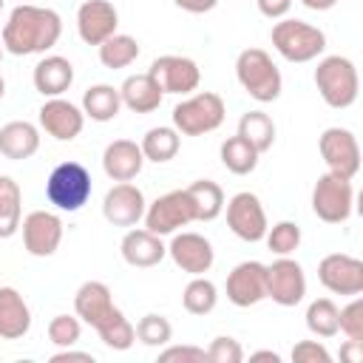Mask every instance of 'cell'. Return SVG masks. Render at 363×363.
Returning a JSON list of instances; mask_svg holds the SVG:
<instances>
[{
	"label": "cell",
	"instance_id": "7402d4cb",
	"mask_svg": "<svg viewBox=\"0 0 363 363\" xmlns=\"http://www.w3.org/2000/svg\"><path fill=\"white\" fill-rule=\"evenodd\" d=\"M145 156L133 139H113L102 150V170L111 182H133L142 173Z\"/></svg>",
	"mask_w": 363,
	"mask_h": 363
},
{
	"label": "cell",
	"instance_id": "9a60e30c",
	"mask_svg": "<svg viewBox=\"0 0 363 363\" xmlns=\"http://www.w3.org/2000/svg\"><path fill=\"white\" fill-rule=\"evenodd\" d=\"M318 281L332 295H360L363 292V261L346 252H329L318 261Z\"/></svg>",
	"mask_w": 363,
	"mask_h": 363
},
{
	"label": "cell",
	"instance_id": "277c9868",
	"mask_svg": "<svg viewBox=\"0 0 363 363\" xmlns=\"http://www.w3.org/2000/svg\"><path fill=\"white\" fill-rule=\"evenodd\" d=\"M235 79L255 102H275L284 91V77L264 48H244L235 57Z\"/></svg>",
	"mask_w": 363,
	"mask_h": 363
},
{
	"label": "cell",
	"instance_id": "4316f807",
	"mask_svg": "<svg viewBox=\"0 0 363 363\" xmlns=\"http://www.w3.org/2000/svg\"><path fill=\"white\" fill-rule=\"evenodd\" d=\"M82 113L91 119V122H111L119 116L122 111V96H119V88L108 85V82H96L91 85L85 94H82Z\"/></svg>",
	"mask_w": 363,
	"mask_h": 363
},
{
	"label": "cell",
	"instance_id": "f907efd6",
	"mask_svg": "<svg viewBox=\"0 0 363 363\" xmlns=\"http://www.w3.org/2000/svg\"><path fill=\"white\" fill-rule=\"evenodd\" d=\"M3 51H6V48H3V43H0V60H3Z\"/></svg>",
	"mask_w": 363,
	"mask_h": 363
},
{
	"label": "cell",
	"instance_id": "52a82bcc",
	"mask_svg": "<svg viewBox=\"0 0 363 363\" xmlns=\"http://www.w3.org/2000/svg\"><path fill=\"white\" fill-rule=\"evenodd\" d=\"M91 193H94V179L88 173V167L79 162H71V159L60 162L45 179V199L62 213L82 210L88 204Z\"/></svg>",
	"mask_w": 363,
	"mask_h": 363
},
{
	"label": "cell",
	"instance_id": "6da1fadb",
	"mask_svg": "<svg viewBox=\"0 0 363 363\" xmlns=\"http://www.w3.org/2000/svg\"><path fill=\"white\" fill-rule=\"evenodd\" d=\"M74 312L79 320L96 329L99 340L113 352H128L136 343V329L125 312L113 303L111 286L102 281H85L74 292Z\"/></svg>",
	"mask_w": 363,
	"mask_h": 363
},
{
	"label": "cell",
	"instance_id": "484cf974",
	"mask_svg": "<svg viewBox=\"0 0 363 363\" xmlns=\"http://www.w3.org/2000/svg\"><path fill=\"white\" fill-rule=\"evenodd\" d=\"M119 96L122 105L130 108L133 113H153L162 105V88L156 85V79L145 71V74H130L122 85H119Z\"/></svg>",
	"mask_w": 363,
	"mask_h": 363
},
{
	"label": "cell",
	"instance_id": "e575fe53",
	"mask_svg": "<svg viewBox=\"0 0 363 363\" xmlns=\"http://www.w3.org/2000/svg\"><path fill=\"white\" fill-rule=\"evenodd\" d=\"M337 303L332 298H315L309 306H306V329L315 335V337H335L340 332V323H337Z\"/></svg>",
	"mask_w": 363,
	"mask_h": 363
},
{
	"label": "cell",
	"instance_id": "b9f144b4",
	"mask_svg": "<svg viewBox=\"0 0 363 363\" xmlns=\"http://www.w3.org/2000/svg\"><path fill=\"white\" fill-rule=\"evenodd\" d=\"M207 360V349L201 346H167L159 352V363H204Z\"/></svg>",
	"mask_w": 363,
	"mask_h": 363
},
{
	"label": "cell",
	"instance_id": "8fae6325",
	"mask_svg": "<svg viewBox=\"0 0 363 363\" xmlns=\"http://www.w3.org/2000/svg\"><path fill=\"white\" fill-rule=\"evenodd\" d=\"M224 207H227V227L233 235H238L247 244L264 241L269 221H267V210L255 193L241 190L230 201H224Z\"/></svg>",
	"mask_w": 363,
	"mask_h": 363
},
{
	"label": "cell",
	"instance_id": "44dd1931",
	"mask_svg": "<svg viewBox=\"0 0 363 363\" xmlns=\"http://www.w3.org/2000/svg\"><path fill=\"white\" fill-rule=\"evenodd\" d=\"M119 252H122L128 267L147 269V267H156L164 261L167 244L162 241V235H156L145 227H130L119 241Z\"/></svg>",
	"mask_w": 363,
	"mask_h": 363
},
{
	"label": "cell",
	"instance_id": "ffe728a7",
	"mask_svg": "<svg viewBox=\"0 0 363 363\" xmlns=\"http://www.w3.org/2000/svg\"><path fill=\"white\" fill-rule=\"evenodd\" d=\"M119 11L111 0H85L77 9V34L85 45H102L116 34Z\"/></svg>",
	"mask_w": 363,
	"mask_h": 363
},
{
	"label": "cell",
	"instance_id": "60d3db41",
	"mask_svg": "<svg viewBox=\"0 0 363 363\" xmlns=\"http://www.w3.org/2000/svg\"><path fill=\"white\" fill-rule=\"evenodd\" d=\"M289 357L295 363H332V354L320 340H298Z\"/></svg>",
	"mask_w": 363,
	"mask_h": 363
},
{
	"label": "cell",
	"instance_id": "4dcf8cb0",
	"mask_svg": "<svg viewBox=\"0 0 363 363\" xmlns=\"http://www.w3.org/2000/svg\"><path fill=\"white\" fill-rule=\"evenodd\" d=\"M238 136H244L258 153H267L275 145V122L264 111H247L238 119Z\"/></svg>",
	"mask_w": 363,
	"mask_h": 363
},
{
	"label": "cell",
	"instance_id": "f35d334b",
	"mask_svg": "<svg viewBox=\"0 0 363 363\" xmlns=\"http://www.w3.org/2000/svg\"><path fill=\"white\" fill-rule=\"evenodd\" d=\"M337 323L349 340L363 343V301H360V295H352V301L337 312Z\"/></svg>",
	"mask_w": 363,
	"mask_h": 363
},
{
	"label": "cell",
	"instance_id": "5b68a950",
	"mask_svg": "<svg viewBox=\"0 0 363 363\" xmlns=\"http://www.w3.org/2000/svg\"><path fill=\"white\" fill-rule=\"evenodd\" d=\"M272 48L286 60V62H312L323 54L326 48V34L323 28L298 20V17H281L272 31H269Z\"/></svg>",
	"mask_w": 363,
	"mask_h": 363
},
{
	"label": "cell",
	"instance_id": "f6af8a7d",
	"mask_svg": "<svg viewBox=\"0 0 363 363\" xmlns=\"http://www.w3.org/2000/svg\"><path fill=\"white\" fill-rule=\"evenodd\" d=\"M173 3L187 14H207L218 6V0H173Z\"/></svg>",
	"mask_w": 363,
	"mask_h": 363
},
{
	"label": "cell",
	"instance_id": "74e56055",
	"mask_svg": "<svg viewBox=\"0 0 363 363\" xmlns=\"http://www.w3.org/2000/svg\"><path fill=\"white\" fill-rule=\"evenodd\" d=\"M82 337V323L77 315H54L48 320V340L57 346V349H68V346H77Z\"/></svg>",
	"mask_w": 363,
	"mask_h": 363
},
{
	"label": "cell",
	"instance_id": "7a4b0ae2",
	"mask_svg": "<svg viewBox=\"0 0 363 363\" xmlns=\"http://www.w3.org/2000/svg\"><path fill=\"white\" fill-rule=\"evenodd\" d=\"M60 34H62V20L54 9L17 3L3 26L0 43L9 54L28 57V54H45L48 48H54L60 43Z\"/></svg>",
	"mask_w": 363,
	"mask_h": 363
},
{
	"label": "cell",
	"instance_id": "30bf717a",
	"mask_svg": "<svg viewBox=\"0 0 363 363\" xmlns=\"http://www.w3.org/2000/svg\"><path fill=\"white\" fill-rule=\"evenodd\" d=\"M318 150L329 173H337L343 179H354L360 173V145L349 128H326L318 139Z\"/></svg>",
	"mask_w": 363,
	"mask_h": 363
},
{
	"label": "cell",
	"instance_id": "f5cc1de1",
	"mask_svg": "<svg viewBox=\"0 0 363 363\" xmlns=\"http://www.w3.org/2000/svg\"><path fill=\"white\" fill-rule=\"evenodd\" d=\"M20 3H28V0H20Z\"/></svg>",
	"mask_w": 363,
	"mask_h": 363
},
{
	"label": "cell",
	"instance_id": "816d5d0a",
	"mask_svg": "<svg viewBox=\"0 0 363 363\" xmlns=\"http://www.w3.org/2000/svg\"><path fill=\"white\" fill-rule=\"evenodd\" d=\"M3 6H6V0H0V11H3Z\"/></svg>",
	"mask_w": 363,
	"mask_h": 363
},
{
	"label": "cell",
	"instance_id": "1f68e13d",
	"mask_svg": "<svg viewBox=\"0 0 363 363\" xmlns=\"http://www.w3.org/2000/svg\"><path fill=\"white\" fill-rule=\"evenodd\" d=\"M193 199V207H196V221H213L221 216L224 210V190L210 182V179H199L193 182L190 187H184Z\"/></svg>",
	"mask_w": 363,
	"mask_h": 363
},
{
	"label": "cell",
	"instance_id": "f546056e",
	"mask_svg": "<svg viewBox=\"0 0 363 363\" xmlns=\"http://www.w3.org/2000/svg\"><path fill=\"white\" fill-rule=\"evenodd\" d=\"M218 156H221V164L230 170V173H235V176H247V173H252L255 167H258V150L244 139V136H227L224 142H221V150H218Z\"/></svg>",
	"mask_w": 363,
	"mask_h": 363
},
{
	"label": "cell",
	"instance_id": "83f0119b",
	"mask_svg": "<svg viewBox=\"0 0 363 363\" xmlns=\"http://www.w3.org/2000/svg\"><path fill=\"white\" fill-rule=\"evenodd\" d=\"M139 147H142L145 162L164 164V162H170V159L179 153V147H182V133H179L173 125H159V128H150V130L142 136Z\"/></svg>",
	"mask_w": 363,
	"mask_h": 363
},
{
	"label": "cell",
	"instance_id": "f1b7e54d",
	"mask_svg": "<svg viewBox=\"0 0 363 363\" xmlns=\"http://www.w3.org/2000/svg\"><path fill=\"white\" fill-rule=\"evenodd\" d=\"M23 221V190L11 176H0V238H11Z\"/></svg>",
	"mask_w": 363,
	"mask_h": 363
},
{
	"label": "cell",
	"instance_id": "d6a6232c",
	"mask_svg": "<svg viewBox=\"0 0 363 363\" xmlns=\"http://www.w3.org/2000/svg\"><path fill=\"white\" fill-rule=\"evenodd\" d=\"M99 48V62L105 65V68H111V71H119V68H128L130 62H136V57H139V43H136V37H130V34H113V37H108L102 45H96Z\"/></svg>",
	"mask_w": 363,
	"mask_h": 363
},
{
	"label": "cell",
	"instance_id": "3957f363",
	"mask_svg": "<svg viewBox=\"0 0 363 363\" xmlns=\"http://www.w3.org/2000/svg\"><path fill=\"white\" fill-rule=\"evenodd\" d=\"M312 79H315V88H318L320 99L329 108L343 111V108H352L357 102L360 77H357V68L349 57L329 54V57L318 60V68H315Z\"/></svg>",
	"mask_w": 363,
	"mask_h": 363
},
{
	"label": "cell",
	"instance_id": "cb8c5ba5",
	"mask_svg": "<svg viewBox=\"0 0 363 363\" xmlns=\"http://www.w3.org/2000/svg\"><path fill=\"white\" fill-rule=\"evenodd\" d=\"M31 329V309L14 286H0V337L20 340Z\"/></svg>",
	"mask_w": 363,
	"mask_h": 363
},
{
	"label": "cell",
	"instance_id": "d6986e66",
	"mask_svg": "<svg viewBox=\"0 0 363 363\" xmlns=\"http://www.w3.org/2000/svg\"><path fill=\"white\" fill-rule=\"evenodd\" d=\"M167 255L187 275H204L216 261V250L210 238H204L201 233H173L167 244Z\"/></svg>",
	"mask_w": 363,
	"mask_h": 363
},
{
	"label": "cell",
	"instance_id": "836d02e7",
	"mask_svg": "<svg viewBox=\"0 0 363 363\" xmlns=\"http://www.w3.org/2000/svg\"><path fill=\"white\" fill-rule=\"evenodd\" d=\"M216 303H218V286L204 275H193L182 292V306L190 315H210Z\"/></svg>",
	"mask_w": 363,
	"mask_h": 363
},
{
	"label": "cell",
	"instance_id": "ba28073f",
	"mask_svg": "<svg viewBox=\"0 0 363 363\" xmlns=\"http://www.w3.org/2000/svg\"><path fill=\"white\" fill-rule=\"evenodd\" d=\"M354 210V187L352 179H343L337 173H320L312 187V213L326 224H343L349 221Z\"/></svg>",
	"mask_w": 363,
	"mask_h": 363
},
{
	"label": "cell",
	"instance_id": "4fadbf2b",
	"mask_svg": "<svg viewBox=\"0 0 363 363\" xmlns=\"http://www.w3.org/2000/svg\"><path fill=\"white\" fill-rule=\"evenodd\" d=\"M23 250L34 258H51L62 244V218L51 210H31L23 221Z\"/></svg>",
	"mask_w": 363,
	"mask_h": 363
},
{
	"label": "cell",
	"instance_id": "681fc988",
	"mask_svg": "<svg viewBox=\"0 0 363 363\" xmlns=\"http://www.w3.org/2000/svg\"><path fill=\"white\" fill-rule=\"evenodd\" d=\"M6 96V79H3V74H0V99Z\"/></svg>",
	"mask_w": 363,
	"mask_h": 363
},
{
	"label": "cell",
	"instance_id": "2e32d148",
	"mask_svg": "<svg viewBox=\"0 0 363 363\" xmlns=\"http://www.w3.org/2000/svg\"><path fill=\"white\" fill-rule=\"evenodd\" d=\"M227 301L238 309H250L267 298V264L261 261H241L230 269L224 284Z\"/></svg>",
	"mask_w": 363,
	"mask_h": 363
},
{
	"label": "cell",
	"instance_id": "d4e9b609",
	"mask_svg": "<svg viewBox=\"0 0 363 363\" xmlns=\"http://www.w3.org/2000/svg\"><path fill=\"white\" fill-rule=\"evenodd\" d=\"M40 150V128L26 122V119H14L6 122L0 128V153L11 162H23L31 159Z\"/></svg>",
	"mask_w": 363,
	"mask_h": 363
},
{
	"label": "cell",
	"instance_id": "7bdbcfd3",
	"mask_svg": "<svg viewBox=\"0 0 363 363\" xmlns=\"http://www.w3.org/2000/svg\"><path fill=\"white\" fill-rule=\"evenodd\" d=\"M255 3H258V11L269 20H281L292 9V0H255Z\"/></svg>",
	"mask_w": 363,
	"mask_h": 363
},
{
	"label": "cell",
	"instance_id": "d590c367",
	"mask_svg": "<svg viewBox=\"0 0 363 363\" xmlns=\"http://www.w3.org/2000/svg\"><path fill=\"white\" fill-rule=\"evenodd\" d=\"M133 329H136V340L145 343V346H167L170 337H173L170 320H167L164 315H156V312L142 315Z\"/></svg>",
	"mask_w": 363,
	"mask_h": 363
},
{
	"label": "cell",
	"instance_id": "5bb4252c",
	"mask_svg": "<svg viewBox=\"0 0 363 363\" xmlns=\"http://www.w3.org/2000/svg\"><path fill=\"white\" fill-rule=\"evenodd\" d=\"M303 295H306V275L295 258L278 255L272 264H267V298H272V303L298 306Z\"/></svg>",
	"mask_w": 363,
	"mask_h": 363
},
{
	"label": "cell",
	"instance_id": "7dc6e473",
	"mask_svg": "<svg viewBox=\"0 0 363 363\" xmlns=\"http://www.w3.org/2000/svg\"><path fill=\"white\" fill-rule=\"evenodd\" d=\"M301 6H306L309 11H329L337 6V0H301Z\"/></svg>",
	"mask_w": 363,
	"mask_h": 363
},
{
	"label": "cell",
	"instance_id": "bcb514c9",
	"mask_svg": "<svg viewBox=\"0 0 363 363\" xmlns=\"http://www.w3.org/2000/svg\"><path fill=\"white\" fill-rule=\"evenodd\" d=\"M340 357L349 360V363H360L363 360V343L360 340H346L340 346Z\"/></svg>",
	"mask_w": 363,
	"mask_h": 363
},
{
	"label": "cell",
	"instance_id": "c3c4849f",
	"mask_svg": "<svg viewBox=\"0 0 363 363\" xmlns=\"http://www.w3.org/2000/svg\"><path fill=\"white\" fill-rule=\"evenodd\" d=\"M250 360H272V363H281V354L272 352V349H258L250 354Z\"/></svg>",
	"mask_w": 363,
	"mask_h": 363
},
{
	"label": "cell",
	"instance_id": "7c38bea8",
	"mask_svg": "<svg viewBox=\"0 0 363 363\" xmlns=\"http://www.w3.org/2000/svg\"><path fill=\"white\" fill-rule=\"evenodd\" d=\"M147 74L156 79L162 94H179V96H187V94L199 91V82H201V71H199L196 60L182 57V54H162V57H156L150 62Z\"/></svg>",
	"mask_w": 363,
	"mask_h": 363
},
{
	"label": "cell",
	"instance_id": "e0dca14e",
	"mask_svg": "<svg viewBox=\"0 0 363 363\" xmlns=\"http://www.w3.org/2000/svg\"><path fill=\"white\" fill-rule=\"evenodd\" d=\"M37 119H40V128L57 139V142H71L82 133L85 128V113L79 105L62 99V96H48L40 111H37Z\"/></svg>",
	"mask_w": 363,
	"mask_h": 363
},
{
	"label": "cell",
	"instance_id": "ac0fdd59",
	"mask_svg": "<svg viewBox=\"0 0 363 363\" xmlns=\"http://www.w3.org/2000/svg\"><path fill=\"white\" fill-rule=\"evenodd\" d=\"M147 201L133 182H116L102 199V216L113 227H136L145 218Z\"/></svg>",
	"mask_w": 363,
	"mask_h": 363
},
{
	"label": "cell",
	"instance_id": "603a6c76",
	"mask_svg": "<svg viewBox=\"0 0 363 363\" xmlns=\"http://www.w3.org/2000/svg\"><path fill=\"white\" fill-rule=\"evenodd\" d=\"M31 82H34V91L43 94L45 99L48 96H62L74 82V65H71L68 57L48 54L34 65Z\"/></svg>",
	"mask_w": 363,
	"mask_h": 363
},
{
	"label": "cell",
	"instance_id": "ee69618b",
	"mask_svg": "<svg viewBox=\"0 0 363 363\" xmlns=\"http://www.w3.org/2000/svg\"><path fill=\"white\" fill-rule=\"evenodd\" d=\"M51 363H68V360H79V363H94V354L91 352H77L74 346H68V349H60V352H54L51 357H48Z\"/></svg>",
	"mask_w": 363,
	"mask_h": 363
},
{
	"label": "cell",
	"instance_id": "9c48e42d",
	"mask_svg": "<svg viewBox=\"0 0 363 363\" xmlns=\"http://www.w3.org/2000/svg\"><path fill=\"white\" fill-rule=\"evenodd\" d=\"M145 230L156 233V235H173L182 227L196 221V207L187 190H170L162 193L156 201L147 204L145 210Z\"/></svg>",
	"mask_w": 363,
	"mask_h": 363
},
{
	"label": "cell",
	"instance_id": "8992f818",
	"mask_svg": "<svg viewBox=\"0 0 363 363\" xmlns=\"http://www.w3.org/2000/svg\"><path fill=\"white\" fill-rule=\"evenodd\" d=\"M224 116H227V108L216 91H196V94H187V99H182L173 108L170 122L182 136H204L218 130Z\"/></svg>",
	"mask_w": 363,
	"mask_h": 363
},
{
	"label": "cell",
	"instance_id": "8d00e7d4",
	"mask_svg": "<svg viewBox=\"0 0 363 363\" xmlns=\"http://www.w3.org/2000/svg\"><path fill=\"white\" fill-rule=\"evenodd\" d=\"M267 250L275 255H292L301 247V227L295 221H278L272 227H267Z\"/></svg>",
	"mask_w": 363,
	"mask_h": 363
},
{
	"label": "cell",
	"instance_id": "ab89813d",
	"mask_svg": "<svg viewBox=\"0 0 363 363\" xmlns=\"http://www.w3.org/2000/svg\"><path fill=\"white\" fill-rule=\"evenodd\" d=\"M207 360L210 363H241L244 360V349H241V343L235 337L218 335L207 346Z\"/></svg>",
	"mask_w": 363,
	"mask_h": 363
}]
</instances>
